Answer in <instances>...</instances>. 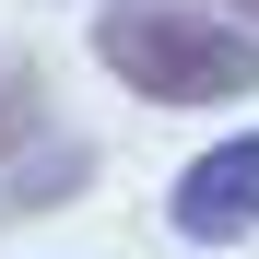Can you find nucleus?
<instances>
[{"label":"nucleus","instance_id":"f257e3e1","mask_svg":"<svg viewBox=\"0 0 259 259\" xmlns=\"http://www.w3.org/2000/svg\"><path fill=\"white\" fill-rule=\"evenodd\" d=\"M95 59L153 106H224V95H259V35H224L177 12V0H106L95 12Z\"/></svg>","mask_w":259,"mask_h":259},{"label":"nucleus","instance_id":"f03ea898","mask_svg":"<svg viewBox=\"0 0 259 259\" xmlns=\"http://www.w3.org/2000/svg\"><path fill=\"white\" fill-rule=\"evenodd\" d=\"M247 224H259V142H224V153H200L189 177H177V236L224 247Z\"/></svg>","mask_w":259,"mask_h":259},{"label":"nucleus","instance_id":"7ed1b4c3","mask_svg":"<svg viewBox=\"0 0 259 259\" xmlns=\"http://www.w3.org/2000/svg\"><path fill=\"white\" fill-rule=\"evenodd\" d=\"M35 118H48V95H35V59H12V48H0V153H12Z\"/></svg>","mask_w":259,"mask_h":259},{"label":"nucleus","instance_id":"20e7f679","mask_svg":"<svg viewBox=\"0 0 259 259\" xmlns=\"http://www.w3.org/2000/svg\"><path fill=\"white\" fill-rule=\"evenodd\" d=\"M224 12H247V24H259V0H224Z\"/></svg>","mask_w":259,"mask_h":259}]
</instances>
